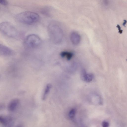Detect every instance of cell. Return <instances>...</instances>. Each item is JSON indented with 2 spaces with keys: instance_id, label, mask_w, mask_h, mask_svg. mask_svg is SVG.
I'll use <instances>...</instances> for the list:
<instances>
[{
  "instance_id": "9a60e30c",
  "label": "cell",
  "mask_w": 127,
  "mask_h": 127,
  "mask_svg": "<svg viewBox=\"0 0 127 127\" xmlns=\"http://www.w3.org/2000/svg\"><path fill=\"white\" fill-rule=\"evenodd\" d=\"M102 125L103 127H108L109 125V124L106 121H104L102 124Z\"/></svg>"
},
{
  "instance_id": "30bf717a",
  "label": "cell",
  "mask_w": 127,
  "mask_h": 127,
  "mask_svg": "<svg viewBox=\"0 0 127 127\" xmlns=\"http://www.w3.org/2000/svg\"><path fill=\"white\" fill-rule=\"evenodd\" d=\"M60 55L62 57L65 58L68 60H70L73 57V53L67 51L62 52L60 53Z\"/></svg>"
},
{
  "instance_id": "2e32d148",
  "label": "cell",
  "mask_w": 127,
  "mask_h": 127,
  "mask_svg": "<svg viewBox=\"0 0 127 127\" xmlns=\"http://www.w3.org/2000/svg\"><path fill=\"white\" fill-rule=\"evenodd\" d=\"M117 27L118 29L119 33L120 34L122 33L123 31L121 29V27L119 25H118L117 26Z\"/></svg>"
},
{
  "instance_id": "5b68a950",
  "label": "cell",
  "mask_w": 127,
  "mask_h": 127,
  "mask_svg": "<svg viewBox=\"0 0 127 127\" xmlns=\"http://www.w3.org/2000/svg\"><path fill=\"white\" fill-rule=\"evenodd\" d=\"M14 53L11 49L0 43V56L9 57L13 56Z\"/></svg>"
},
{
  "instance_id": "7c38bea8",
  "label": "cell",
  "mask_w": 127,
  "mask_h": 127,
  "mask_svg": "<svg viewBox=\"0 0 127 127\" xmlns=\"http://www.w3.org/2000/svg\"><path fill=\"white\" fill-rule=\"evenodd\" d=\"M76 113V110L74 108L71 109L69 113V117L71 119H73L75 117Z\"/></svg>"
},
{
  "instance_id": "e0dca14e",
  "label": "cell",
  "mask_w": 127,
  "mask_h": 127,
  "mask_svg": "<svg viewBox=\"0 0 127 127\" xmlns=\"http://www.w3.org/2000/svg\"><path fill=\"white\" fill-rule=\"evenodd\" d=\"M127 23V21L126 20H124V23L123 24V25L125 26V25Z\"/></svg>"
},
{
  "instance_id": "7a4b0ae2",
  "label": "cell",
  "mask_w": 127,
  "mask_h": 127,
  "mask_svg": "<svg viewBox=\"0 0 127 127\" xmlns=\"http://www.w3.org/2000/svg\"><path fill=\"white\" fill-rule=\"evenodd\" d=\"M16 19L18 21L25 24L31 25L37 23L40 17L37 14L30 12L21 13L16 15Z\"/></svg>"
},
{
  "instance_id": "8992f818",
  "label": "cell",
  "mask_w": 127,
  "mask_h": 127,
  "mask_svg": "<svg viewBox=\"0 0 127 127\" xmlns=\"http://www.w3.org/2000/svg\"><path fill=\"white\" fill-rule=\"evenodd\" d=\"M13 118L10 116L0 115V124L5 127H10L13 124Z\"/></svg>"
},
{
  "instance_id": "9c48e42d",
  "label": "cell",
  "mask_w": 127,
  "mask_h": 127,
  "mask_svg": "<svg viewBox=\"0 0 127 127\" xmlns=\"http://www.w3.org/2000/svg\"><path fill=\"white\" fill-rule=\"evenodd\" d=\"M81 76L82 80L87 82L91 81L93 78V75L91 74L87 73L85 69L81 71Z\"/></svg>"
},
{
  "instance_id": "5bb4252c",
  "label": "cell",
  "mask_w": 127,
  "mask_h": 127,
  "mask_svg": "<svg viewBox=\"0 0 127 127\" xmlns=\"http://www.w3.org/2000/svg\"><path fill=\"white\" fill-rule=\"evenodd\" d=\"M5 108V105L4 103H0V111L4 110Z\"/></svg>"
},
{
  "instance_id": "4fadbf2b",
  "label": "cell",
  "mask_w": 127,
  "mask_h": 127,
  "mask_svg": "<svg viewBox=\"0 0 127 127\" xmlns=\"http://www.w3.org/2000/svg\"><path fill=\"white\" fill-rule=\"evenodd\" d=\"M0 4L6 5L8 4V2L7 0H0Z\"/></svg>"
},
{
  "instance_id": "6da1fadb",
  "label": "cell",
  "mask_w": 127,
  "mask_h": 127,
  "mask_svg": "<svg viewBox=\"0 0 127 127\" xmlns=\"http://www.w3.org/2000/svg\"><path fill=\"white\" fill-rule=\"evenodd\" d=\"M47 31L51 41L55 44H58L62 41L64 36L63 30L59 25L54 23L48 25Z\"/></svg>"
},
{
  "instance_id": "3957f363",
  "label": "cell",
  "mask_w": 127,
  "mask_h": 127,
  "mask_svg": "<svg viewBox=\"0 0 127 127\" xmlns=\"http://www.w3.org/2000/svg\"><path fill=\"white\" fill-rule=\"evenodd\" d=\"M0 32L10 38H17L19 35L17 29L8 22H4L0 24Z\"/></svg>"
},
{
  "instance_id": "52a82bcc",
  "label": "cell",
  "mask_w": 127,
  "mask_h": 127,
  "mask_svg": "<svg viewBox=\"0 0 127 127\" xmlns=\"http://www.w3.org/2000/svg\"><path fill=\"white\" fill-rule=\"evenodd\" d=\"M19 100L18 98H15L11 100L8 106L9 111L10 112H14L15 111L19 105Z\"/></svg>"
},
{
  "instance_id": "277c9868",
  "label": "cell",
  "mask_w": 127,
  "mask_h": 127,
  "mask_svg": "<svg viewBox=\"0 0 127 127\" xmlns=\"http://www.w3.org/2000/svg\"><path fill=\"white\" fill-rule=\"evenodd\" d=\"M42 42V41L40 37L34 34L29 35L27 36L24 42L25 46L30 48H34L39 46Z\"/></svg>"
},
{
  "instance_id": "ba28073f",
  "label": "cell",
  "mask_w": 127,
  "mask_h": 127,
  "mask_svg": "<svg viewBox=\"0 0 127 127\" xmlns=\"http://www.w3.org/2000/svg\"><path fill=\"white\" fill-rule=\"evenodd\" d=\"M70 38L71 42L75 45H79L81 41L80 35L75 32H73L71 33Z\"/></svg>"
},
{
  "instance_id": "8fae6325",
  "label": "cell",
  "mask_w": 127,
  "mask_h": 127,
  "mask_svg": "<svg viewBox=\"0 0 127 127\" xmlns=\"http://www.w3.org/2000/svg\"><path fill=\"white\" fill-rule=\"evenodd\" d=\"M52 87V85L51 84H48L46 85L42 97L43 100H46Z\"/></svg>"
}]
</instances>
